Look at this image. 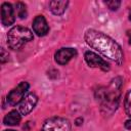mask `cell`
Returning a JSON list of instances; mask_svg holds the SVG:
<instances>
[{
  "mask_svg": "<svg viewBox=\"0 0 131 131\" xmlns=\"http://www.w3.org/2000/svg\"><path fill=\"white\" fill-rule=\"evenodd\" d=\"M84 39L90 47L94 48L110 59L116 61L118 64L123 62V51L121 46L107 35L90 29L86 31Z\"/></svg>",
  "mask_w": 131,
  "mask_h": 131,
  "instance_id": "1",
  "label": "cell"
},
{
  "mask_svg": "<svg viewBox=\"0 0 131 131\" xmlns=\"http://www.w3.org/2000/svg\"><path fill=\"white\" fill-rule=\"evenodd\" d=\"M122 79L115 78L107 88L99 89L97 91V99L101 103V112L104 115H112L118 107L120 100V88Z\"/></svg>",
  "mask_w": 131,
  "mask_h": 131,
  "instance_id": "2",
  "label": "cell"
},
{
  "mask_svg": "<svg viewBox=\"0 0 131 131\" xmlns=\"http://www.w3.org/2000/svg\"><path fill=\"white\" fill-rule=\"evenodd\" d=\"M33 33L26 27L15 26L11 28L7 34V45L12 50H17L26 43L32 41Z\"/></svg>",
  "mask_w": 131,
  "mask_h": 131,
  "instance_id": "3",
  "label": "cell"
},
{
  "mask_svg": "<svg viewBox=\"0 0 131 131\" xmlns=\"http://www.w3.org/2000/svg\"><path fill=\"white\" fill-rule=\"evenodd\" d=\"M71 130V123L68 119L61 117H52L47 119L41 131H70Z\"/></svg>",
  "mask_w": 131,
  "mask_h": 131,
  "instance_id": "4",
  "label": "cell"
},
{
  "mask_svg": "<svg viewBox=\"0 0 131 131\" xmlns=\"http://www.w3.org/2000/svg\"><path fill=\"white\" fill-rule=\"evenodd\" d=\"M29 83L28 82H20L15 88H13L7 95L6 97V101L7 104L10 106H14L17 103H19L21 101V99L24 98L25 93L28 91L29 89Z\"/></svg>",
  "mask_w": 131,
  "mask_h": 131,
  "instance_id": "5",
  "label": "cell"
},
{
  "mask_svg": "<svg viewBox=\"0 0 131 131\" xmlns=\"http://www.w3.org/2000/svg\"><path fill=\"white\" fill-rule=\"evenodd\" d=\"M84 57H85L87 64L91 68H97V69H100L102 71H108L110 70L108 63L92 51H86L84 54Z\"/></svg>",
  "mask_w": 131,
  "mask_h": 131,
  "instance_id": "6",
  "label": "cell"
},
{
  "mask_svg": "<svg viewBox=\"0 0 131 131\" xmlns=\"http://www.w3.org/2000/svg\"><path fill=\"white\" fill-rule=\"evenodd\" d=\"M37 102H38V97H37V95L35 93L27 94L21 99V101L19 102V106H18L19 113L21 115H25V116L30 114L33 111V108L36 106Z\"/></svg>",
  "mask_w": 131,
  "mask_h": 131,
  "instance_id": "7",
  "label": "cell"
},
{
  "mask_svg": "<svg viewBox=\"0 0 131 131\" xmlns=\"http://www.w3.org/2000/svg\"><path fill=\"white\" fill-rule=\"evenodd\" d=\"M76 55H77V50L75 48H61L55 52L54 59L58 64L63 66L67 64Z\"/></svg>",
  "mask_w": 131,
  "mask_h": 131,
  "instance_id": "8",
  "label": "cell"
},
{
  "mask_svg": "<svg viewBox=\"0 0 131 131\" xmlns=\"http://www.w3.org/2000/svg\"><path fill=\"white\" fill-rule=\"evenodd\" d=\"M15 20L14 11L10 3L4 2L1 5V21L4 26H11Z\"/></svg>",
  "mask_w": 131,
  "mask_h": 131,
  "instance_id": "9",
  "label": "cell"
},
{
  "mask_svg": "<svg viewBox=\"0 0 131 131\" xmlns=\"http://www.w3.org/2000/svg\"><path fill=\"white\" fill-rule=\"evenodd\" d=\"M33 30L38 36H45L48 33L49 27H48V24L43 15H38L34 18Z\"/></svg>",
  "mask_w": 131,
  "mask_h": 131,
  "instance_id": "10",
  "label": "cell"
},
{
  "mask_svg": "<svg viewBox=\"0 0 131 131\" xmlns=\"http://www.w3.org/2000/svg\"><path fill=\"white\" fill-rule=\"evenodd\" d=\"M69 2L68 1H50L49 2V9L51 12L55 15H60L62 14L68 6Z\"/></svg>",
  "mask_w": 131,
  "mask_h": 131,
  "instance_id": "11",
  "label": "cell"
},
{
  "mask_svg": "<svg viewBox=\"0 0 131 131\" xmlns=\"http://www.w3.org/2000/svg\"><path fill=\"white\" fill-rule=\"evenodd\" d=\"M20 115L17 111H11L4 117L3 123L8 126H15L20 122Z\"/></svg>",
  "mask_w": 131,
  "mask_h": 131,
  "instance_id": "12",
  "label": "cell"
},
{
  "mask_svg": "<svg viewBox=\"0 0 131 131\" xmlns=\"http://www.w3.org/2000/svg\"><path fill=\"white\" fill-rule=\"evenodd\" d=\"M15 11L19 18H26L27 17V8L26 5L23 2H16L15 3Z\"/></svg>",
  "mask_w": 131,
  "mask_h": 131,
  "instance_id": "13",
  "label": "cell"
},
{
  "mask_svg": "<svg viewBox=\"0 0 131 131\" xmlns=\"http://www.w3.org/2000/svg\"><path fill=\"white\" fill-rule=\"evenodd\" d=\"M124 106H125V111L126 114L131 118V90H129L125 96V100H124Z\"/></svg>",
  "mask_w": 131,
  "mask_h": 131,
  "instance_id": "14",
  "label": "cell"
},
{
  "mask_svg": "<svg viewBox=\"0 0 131 131\" xmlns=\"http://www.w3.org/2000/svg\"><path fill=\"white\" fill-rule=\"evenodd\" d=\"M105 5L112 9V10H117L120 5H121V2L120 1H117V0H112V1H105Z\"/></svg>",
  "mask_w": 131,
  "mask_h": 131,
  "instance_id": "15",
  "label": "cell"
},
{
  "mask_svg": "<svg viewBox=\"0 0 131 131\" xmlns=\"http://www.w3.org/2000/svg\"><path fill=\"white\" fill-rule=\"evenodd\" d=\"M7 59H8V53H6L5 50L2 48V49H1V62L3 63V62H5Z\"/></svg>",
  "mask_w": 131,
  "mask_h": 131,
  "instance_id": "16",
  "label": "cell"
},
{
  "mask_svg": "<svg viewBox=\"0 0 131 131\" xmlns=\"http://www.w3.org/2000/svg\"><path fill=\"white\" fill-rule=\"evenodd\" d=\"M125 127H126L127 129H131V120L126 121V123H125Z\"/></svg>",
  "mask_w": 131,
  "mask_h": 131,
  "instance_id": "17",
  "label": "cell"
},
{
  "mask_svg": "<svg viewBox=\"0 0 131 131\" xmlns=\"http://www.w3.org/2000/svg\"><path fill=\"white\" fill-rule=\"evenodd\" d=\"M81 122H83V119L82 118H79V119H77L76 120V125H81Z\"/></svg>",
  "mask_w": 131,
  "mask_h": 131,
  "instance_id": "18",
  "label": "cell"
},
{
  "mask_svg": "<svg viewBox=\"0 0 131 131\" xmlns=\"http://www.w3.org/2000/svg\"><path fill=\"white\" fill-rule=\"evenodd\" d=\"M128 35H129V43L131 44V32H129V34H128Z\"/></svg>",
  "mask_w": 131,
  "mask_h": 131,
  "instance_id": "19",
  "label": "cell"
},
{
  "mask_svg": "<svg viewBox=\"0 0 131 131\" xmlns=\"http://www.w3.org/2000/svg\"><path fill=\"white\" fill-rule=\"evenodd\" d=\"M129 18H130V20H131V10H130V13H129Z\"/></svg>",
  "mask_w": 131,
  "mask_h": 131,
  "instance_id": "20",
  "label": "cell"
},
{
  "mask_svg": "<svg viewBox=\"0 0 131 131\" xmlns=\"http://www.w3.org/2000/svg\"><path fill=\"white\" fill-rule=\"evenodd\" d=\"M4 131H15V130H8V129H7V130H4Z\"/></svg>",
  "mask_w": 131,
  "mask_h": 131,
  "instance_id": "21",
  "label": "cell"
}]
</instances>
